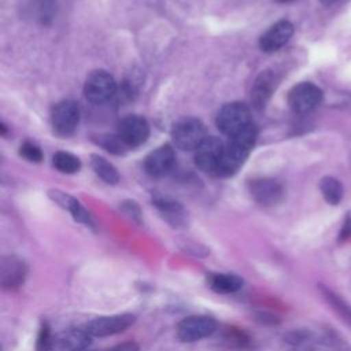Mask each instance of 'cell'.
<instances>
[{
  "instance_id": "cell-21",
  "label": "cell",
  "mask_w": 351,
  "mask_h": 351,
  "mask_svg": "<svg viewBox=\"0 0 351 351\" xmlns=\"http://www.w3.org/2000/svg\"><path fill=\"white\" fill-rule=\"evenodd\" d=\"M319 291L322 293V296L325 298V300L330 304V307L348 324H351V306L344 302L337 293H335L333 291H330L329 288L319 285Z\"/></svg>"
},
{
  "instance_id": "cell-31",
  "label": "cell",
  "mask_w": 351,
  "mask_h": 351,
  "mask_svg": "<svg viewBox=\"0 0 351 351\" xmlns=\"http://www.w3.org/2000/svg\"><path fill=\"white\" fill-rule=\"evenodd\" d=\"M340 1H343V0H319V3L324 4V5H333V4H337Z\"/></svg>"
},
{
  "instance_id": "cell-29",
  "label": "cell",
  "mask_w": 351,
  "mask_h": 351,
  "mask_svg": "<svg viewBox=\"0 0 351 351\" xmlns=\"http://www.w3.org/2000/svg\"><path fill=\"white\" fill-rule=\"evenodd\" d=\"M350 236H351V210L347 213V215L344 218V223L340 230V240H346Z\"/></svg>"
},
{
  "instance_id": "cell-4",
  "label": "cell",
  "mask_w": 351,
  "mask_h": 351,
  "mask_svg": "<svg viewBox=\"0 0 351 351\" xmlns=\"http://www.w3.org/2000/svg\"><path fill=\"white\" fill-rule=\"evenodd\" d=\"M80 121V107L73 100H62L52 107L51 125L60 137H69L74 133Z\"/></svg>"
},
{
  "instance_id": "cell-18",
  "label": "cell",
  "mask_w": 351,
  "mask_h": 351,
  "mask_svg": "<svg viewBox=\"0 0 351 351\" xmlns=\"http://www.w3.org/2000/svg\"><path fill=\"white\" fill-rule=\"evenodd\" d=\"M207 282L208 287L217 293H234L243 287V280L230 273H211Z\"/></svg>"
},
{
  "instance_id": "cell-13",
  "label": "cell",
  "mask_w": 351,
  "mask_h": 351,
  "mask_svg": "<svg viewBox=\"0 0 351 351\" xmlns=\"http://www.w3.org/2000/svg\"><path fill=\"white\" fill-rule=\"evenodd\" d=\"M293 34V25L289 21H278L271 25L259 38V47L265 52H274L282 48Z\"/></svg>"
},
{
  "instance_id": "cell-22",
  "label": "cell",
  "mask_w": 351,
  "mask_h": 351,
  "mask_svg": "<svg viewBox=\"0 0 351 351\" xmlns=\"http://www.w3.org/2000/svg\"><path fill=\"white\" fill-rule=\"evenodd\" d=\"M52 163L55 169H58L60 173H67V174L77 173L81 169L80 159L75 155L64 151H58L52 156Z\"/></svg>"
},
{
  "instance_id": "cell-3",
  "label": "cell",
  "mask_w": 351,
  "mask_h": 351,
  "mask_svg": "<svg viewBox=\"0 0 351 351\" xmlns=\"http://www.w3.org/2000/svg\"><path fill=\"white\" fill-rule=\"evenodd\" d=\"M171 137L176 147L184 151H192L196 149L207 136L202 121L188 117L174 123L171 129Z\"/></svg>"
},
{
  "instance_id": "cell-20",
  "label": "cell",
  "mask_w": 351,
  "mask_h": 351,
  "mask_svg": "<svg viewBox=\"0 0 351 351\" xmlns=\"http://www.w3.org/2000/svg\"><path fill=\"white\" fill-rule=\"evenodd\" d=\"M319 191H321L324 199L332 206L339 204L341 202L343 193H344L341 182L337 178L330 177V176H326V177L321 178Z\"/></svg>"
},
{
  "instance_id": "cell-15",
  "label": "cell",
  "mask_w": 351,
  "mask_h": 351,
  "mask_svg": "<svg viewBox=\"0 0 351 351\" xmlns=\"http://www.w3.org/2000/svg\"><path fill=\"white\" fill-rule=\"evenodd\" d=\"M26 277V265L16 256L8 255L0 263V282L4 289L21 287Z\"/></svg>"
},
{
  "instance_id": "cell-23",
  "label": "cell",
  "mask_w": 351,
  "mask_h": 351,
  "mask_svg": "<svg viewBox=\"0 0 351 351\" xmlns=\"http://www.w3.org/2000/svg\"><path fill=\"white\" fill-rule=\"evenodd\" d=\"M30 11L36 21L41 23H48L56 11L55 0H33Z\"/></svg>"
},
{
  "instance_id": "cell-12",
  "label": "cell",
  "mask_w": 351,
  "mask_h": 351,
  "mask_svg": "<svg viewBox=\"0 0 351 351\" xmlns=\"http://www.w3.org/2000/svg\"><path fill=\"white\" fill-rule=\"evenodd\" d=\"M250 193L262 206H274L284 197L282 185L273 178H258L250 182Z\"/></svg>"
},
{
  "instance_id": "cell-27",
  "label": "cell",
  "mask_w": 351,
  "mask_h": 351,
  "mask_svg": "<svg viewBox=\"0 0 351 351\" xmlns=\"http://www.w3.org/2000/svg\"><path fill=\"white\" fill-rule=\"evenodd\" d=\"M122 211L125 214H128L132 219H134L136 222H140L141 221V211H140V207L132 202V200H128V202H123L122 203Z\"/></svg>"
},
{
  "instance_id": "cell-8",
  "label": "cell",
  "mask_w": 351,
  "mask_h": 351,
  "mask_svg": "<svg viewBox=\"0 0 351 351\" xmlns=\"http://www.w3.org/2000/svg\"><path fill=\"white\" fill-rule=\"evenodd\" d=\"M136 321V317L132 314H118L108 317H97L89 321L85 325V330L92 337H104L125 332Z\"/></svg>"
},
{
  "instance_id": "cell-14",
  "label": "cell",
  "mask_w": 351,
  "mask_h": 351,
  "mask_svg": "<svg viewBox=\"0 0 351 351\" xmlns=\"http://www.w3.org/2000/svg\"><path fill=\"white\" fill-rule=\"evenodd\" d=\"M174 149L169 144H163L148 154L144 160V170L151 177H162L174 166Z\"/></svg>"
},
{
  "instance_id": "cell-6",
  "label": "cell",
  "mask_w": 351,
  "mask_h": 351,
  "mask_svg": "<svg viewBox=\"0 0 351 351\" xmlns=\"http://www.w3.org/2000/svg\"><path fill=\"white\" fill-rule=\"evenodd\" d=\"M217 330V322L207 315H191L177 325V336L184 343H195L211 336Z\"/></svg>"
},
{
  "instance_id": "cell-24",
  "label": "cell",
  "mask_w": 351,
  "mask_h": 351,
  "mask_svg": "<svg viewBox=\"0 0 351 351\" xmlns=\"http://www.w3.org/2000/svg\"><path fill=\"white\" fill-rule=\"evenodd\" d=\"M92 140L97 144V145H100V147H103L106 151H108V152H111V154H115V155H122V154H125V151H126V145H125V143L119 138V136L117 134V136H112V134H97V136H95V137H92Z\"/></svg>"
},
{
  "instance_id": "cell-26",
  "label": "cell",
  "mask_w": 351,
  "mask_h": 351,
  "mask_svg": "<svg viewBox=\"0 0 351 351\" xmlns=\"http://www.w3.org/2000/svg\"><path fill=\"white\" fill-rule=\"evenodd\" d=\"M19 155H21L22 158H25L26 160L33 162V163H38V162H41V159H43V152H41V149H40L36 144H33V143H30V141H26V143H23V144L21 145V148H19Z\"/></svg>"
},
{
  "instance_id": "cell-5",
  "label": "cell",
  "mask_w": 351,
  "mask_h": 351,
  "mask_svg": "<svg viewBox=\"0 0 351 351\" xmlns=\"http://www.w3.org/2000/svg\"><path fill=\"white\" fill-rule=\"evenodd\" d=\"M322 101V90L313 82H300L288 92V104L293 112L306 114Z\"/></svg>"
},
{
  "instance_id": "cell-10",
  "label": "cell",
  "mask_w": 351,
  "mask_h": 351,
  "mask_svg": "<svg viewBox=\"0 0 351 351\" xmlns=\"http://www.w3.org/2000/svg\"><path fill=\"white\" fill-rule=\"evenodd\" d=\"M223 144L219 138L208 136L195 149V163L204 173H217L223 152Z\"/></svg>"
},
{
  "instance_id": "cell-2",
  "label": "cell",
  "mask_w": 351,
  "mask_h": 351,
  "mask_svg": "<svg viewBox=\"0 0 351 351\" xmlns=\"http://www.w3.org/2000/svg\"><path fill=\"white\" fill-rule=\"evenodd\" d=\"M250 125H252L251 112L244 103H228L217 114L218 129L229 137L236 136L237 133L247 129Z\"/></svg>"
},
{
  "instance_id": "cell-30",
  "label": "cell",
  "mask_w": 351,
  "mask_h": 351,
  "mask_svg": "<svg viewBox=\"0 0 351 351\" xmlns=\"http://www.w3.org/2000/svg\"><path fill=\"white\" fill-rule=\"evenodd\" d=\"M107 351H138V346L133 341H128V343H122V344H118Z\"/></svg>"
},
{
  "instance_id": "cell-16",
  "label": "cell",
  "mask_w": 351,
  "mask_h": 351,
  "mask_svg": "<svg viewBox=\"0 0 351 351\" xmlns=\"http://www.w3.org/2000/svg\"><path fill=\"white\" fill-rule=\"evenodd\" d=\"M152 203L158 208L162 218L173 228H184L188 223L186 211L178 202L165 196H155L152 199Z\"/></svg>"
},
{
  "instance_id": "cell-32",
  "label": "cell",
  "mask_w": 351,
  "mask_h": 351,
  "mask_svg": "<svg viewBox=\"0 0 351 351\" xmlns=\"http://www.w3.org/2000/svg\"><path fill=\"white\" fill-rule=\"evenodd\" d=\"M276 1H278V3H288V1H292V0H276Z\"/></svg>"
},
{
  "instance_id": "cell-11",
  "label": "cell",
  "mask_w": 351,
  "mask_h": 351,
  "mask_svg": "<svg viewBox=\"0 0 351 351\" xmlns=\"http://www.w3.org/2000/svg\"><path fill=\"white\" fill-rule=\"evenodd\" d=\"M90 337L85 329H64L52 336L49 351H85L90 343Z\"/></svg>"
},
{
  "instance_id": "cell-7",
  "label": "cell",
  "mask_w": 351,
  "mask_h": 351,
  "mask_svg": "<svg viewBox=\"0 0 351 351\" xmlns=\"http://www.w3.org/2000/svg\"><path fill=\"white\" fill-rule=\"evenodd\" d=\"M117 90V84L111 74L104 70H95L90 73L84 85V93L92 103L101 104L108 101Z\"/></svg>"
},
{
  "instance_id": "cell-1",
  "label": "cell",
  "mask_w": 351,
  "mask_h": 351,
  "mask_svg": "<svg viewBox=\"0 0 351 351\" xmlns=\"http://www.w3.org/2000/svg\"><path fill=\"white\" fill-rule=\"evenodd\" d=\"M256 136V128L252 123L236 136L229 137V143L223 147V152L215 174L221 177H229L237 173V170L243 166L250 152L252 151Z\"/></svg>"
},
{
  "instance_id": "cell-17",
  "label": "cell",
  "mask_w": 351,
  "mask_h": 351,
  "mask_svg": "<svg viewBox=\"0 0 351 351\" xmlns=\"http://www.w3.org/2000/svg\"><path fill=\"white\" fill-rule=\"evenodd\" d=\"M277 80L271 71H263L256 78L252 90H251V101L256 108L265 107L267 100L270 99L273 90L276 89Z\"/></svg>"
},
{
  "instance_id": "cell-33",
  "label": "cell",
  "mask_w": 351,
  "mask_h": 351,
  "mask_svg": "<svg viewBox=\"0 0 351 351\" xmlns=\"http://www.w3.org/2000/svg\"><path fill=\"white\" fill-rule=\"evenodd\" d=\"M85 351H88V350H85Z\"/></svg>"
},
{
  "instance_id": "cell-9",
  "label": "cell",
  "mask_w": 351,
  "mask_h": 351,
  "mask_svg": "<svg viewBox=\"0 0 351 351\" xmlns=\"http://www.w3.org/2000/svg\"><path fill=\"white\" fill-rule=\"evenodd\" d=\"M118 136L126 147L134 148L144 144L149 136V125L140 115L125 117L118 125Z\"/></svg>"
},
{
  "instance_id": "cell-25",
  "label": "cell",
  "mask_w": 351,
  "mask_h": 351,
  "mask_svg": "<svg viewBox=\"0 0 351 351\" xmlns=\"http://www.w3.org/2000/svg\"><path fill=\"white\" fill-rule=\"evenodd\" d=\"M48 195H49L51 200H53L56 204H59L62 208H64L67 211H70L78 203V200L75 197H73L71 195H69L63 191H59V189H51L48 192Z\"/></svg>"
},
{
  "instance_id": "cell-28",
  "label": "cell",
  "mask_w": 351,
  "mask_h": 351,
  "mask_svg": "<svg viewBox=\"0 0 351 351\" xmlns=\"http://www.w3.org/2000/svg\"><path fill=\"white\" fill-rule=\"evenodd\" d=\"M51 339L52 336L49 335V329L47 325H44L40 330L38 335V340H37V348L38 351H49V346H51Z\"/></svg>"
},
{
  "instance_id": "cell-19",
  "label": "cell",
  "mask_w": 351,
  "mask_h": 351,
  "mask_svg": "<svg viewBox=\"0 0 351 351\" xmlns=\"http://www.w3.org/2000/svg\"><path fill=\"white\" fill-rule=\"evenodd\" d=\"M90 166L95 170V173L107 184H117L119 181L118 170L112 163H110L107 159H104L100 155L93 154L90 156Z\"/></svg>"
}]
</instances>
